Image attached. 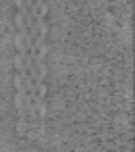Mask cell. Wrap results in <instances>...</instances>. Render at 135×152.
Segmentation results:
<instances>
[{
	"label": "cell",
	"mask_w": 135,
	"mask_h": 152,
	"mask_svg": "<svg viewBox=\"0 0 135 152\" xmlns=\"http://www.w3.org/2000/svg\"><path fill=\"white\" fill-rule=\"evenodd\" d=\"M14 83H16V87H18V91H19V89H23V79L19 77V73L14 77Z\"/></svg>",
	"instance_id": "cell-1"
}]
</instances>
